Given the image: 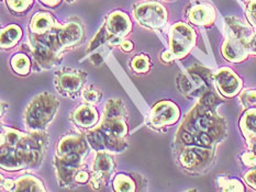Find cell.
<instances>
[{"label": "cell", "instance_id": "6da1fadb", "mask_svg": "<svg viewBox=\"0 0 256 192\" xmlns=\"http://www.w3.org/2000/svg\"><path fill=\"white\" fill-rule=\"evenodd\" d=\"M208 109V107L204 106L192 114L182 133V139L186 144L208 147L214 137L221 134V124L214 118Z\"/></svg>", "mask_w": 256, "mask_h": 192}, {"label": "cell", "instance_id": "7a4b0ae2", "mask_svg": "<svg viewBox=\"0 0 256 192\" xmlns=\"http://www.w3.org/2000/svg\"><path fill=\"white\" fill-rule=\"evenodd\" d=\"M58 102L53 96L42 95L32 101L26 110V123L32 129H41L46 125L56 110Z\"/></svg>", "mask_w": 256, "mask_h": 192}, {"label": "cell", "instance_id": "3957f363", "mask_svg": "<svg viewBox=\"0 0 256 192\" xmlns=\"http://www.w3.org/2000/svg\"><path fill=\"white\" fill-rule=\"evenodd\" d=\"M196 35L194 32L188 25L184 23H177L172 27L170 31V45L172 54L180 57L186 55L194 44Z\"/></svg>", "mask_w": 256, "mask_h": 192}, {"label": "cell", "instance_id": "277c9868", "mask_svg": "<svg viewBox=\"0 0 256 192\" xmlns=\"http://www.w3.org/2000/svg\"><path fill=\"white\" fill-rule=\"evenodd\" d=\"M136 18L143 25L160 27L166 22V11L160 3H144L136 10Z\"/></svg>", "mask_w": 256, "mask_h": 192}, {"label": "cell", "instance_id": "5b68a950", "mask_svg": "<svg viewBox=\"0 0 256 192\" xmlns=\"http://www.w3.org/2000/svg\"><path fill=\"white\" fill-rule=\"evenodd\" d=\"M216 84L218 86L221 93L226 97H233L236 96L241 89L242 82L229 68H222L214 76Z\"/></svg>", "mask_w": 256, "mask_h": 192}, {"label": "cell", "instance_id": "8992f818", "mask_svg": "<svg viewBox=\"0 0 256 192\" xmlns=\"http://www.w3.org/2000/svg\"><path fill=\"white\" fill-rule=\"evenodd\" d=\"M222 53L228 60L238 63L248 57V51L246 42L229 37V40H226L222 46Z\"/></svg>", "mask_w": 256, "mask_h": 192}, {"label": "cell", "instance_id": "52a82bcc", "mask_svg": "<svg viewBox=\"0 0 256 192\" xmlns=\"http://www.w3.org/2000/svg\"><path fill=\"white\" fill-rule=\"evenodd\" d=\"M180 115L177 107L170 102H162L158 106H155L152 120L155 125H164L175 122Z\"/></svg>", "mask_w": 256, "mask_h": 192}, {"label": "cell", "instance_id": "ba28073f", "mask_svg": "<svg viewBox=\"0 0 256 192\" xmlns=\"http://www.w3.org/2000/svg\"><path fill=\"white\" fill-rule=\"evenodd\" d=\"M214 10L209 4H198L189 12V20L197 25H209L214 20Z\"/></svg>", "mask_w": 256, "mask_h": 192}, {"label": "cell", "instance_id": "9c48e42d", "mask_svg": "<svg viewBox=\"0 0 256 192\" xmlns=\"http://www.w3.org/2000/svg\"><path fill=\"white\" fill-rule=\"evenodd\" d=\"M226 23L228 33H229V37L231 38H236V40L248 43L250 38L253 36L251 29L238 19L226 18Z\"/></svg>", "mask_w": 256, "mask_h": 192}, {"label": "cell", "instance_id": "30bf717a", "mask_svg": "<svg viewBox=\"0 0 256 192\" xmlns=\"http://www.w3.org/2000/svg\"><path fill=\"white\" fill-rule=\"evenodd\" d=\"M209 158V151L202 150V148L194 147L186 150L182 154L180 162L184 166L187 168H194L202 165Z\"/></svg>", "mask_w": 256, "mask_h": 192}, {"label": "cell", "instance_id": "8fae6325", "mask_svg": "<svg viewBox=\"0 0 256 192\" xmlns=\"http://www.w3.org/2000/svg\"><path fill=\"white\" fill-rule=\"evenodd\" d=\"M108 30L116 35H124L131 29V23L128 15L120 11L114 12L108 19Z\"/></svg>", "mask_w": 256, "mask_h": 192}, {"label": "cell", "instance_id": "7c38bea8", "mask_svg": "<svg viewBox=\"0 0 256 192\" xmlns=\"http://www.w3.org/2000/svg\"><path fill=\"white\" fill-rule=\"evenodd\" d=\"M58 42L63 45H72L82 36V29L77 23H68L58 31Z\"/></svg>", "mask_w": 256, "mask_h": 192}, {"label": "cell", "instance_id": "4fadbf2b", "mask_svg": "<svg viewBox=\"0 0 256 192\" xmlns=\"http://www.w3.org/2000/svg\"><path fill=\"white\" fill-rule=\"evenodd\" d=\"M241 128L250 141L256 142V109H251L243 115Z\"/></svg>", "mask_w": 256, "mask_h": 192}, {"label": "cell", "instance_id": "5bb4252c", "mask_svg": "<svg viewBox=\"0 0 256 192\" xmlns=\"http://www.w3.org/2000/svg\"><path fill=\"white\" fill-rule=\"evenodd\" d=\"M82 82L80 73H66L60 77V86L65 91H76L80 89Z\"/></svg>", "mask_w": 256, "mask_h": 192}, {"label": "cell", "instance_id": "9a60e30c", "mask_svg": "<svg viewBox=\"0 0 256 192\" xmlns=\"http://www.w3.org/2000/svg\"><path fill=\"white\" fill-rule=\"evenodd\" d=\"M53 23L52 15L46 12H38L32 20V30L34 32H46L51 29Z\"/></svg>", "mask_w": 256, "mask_h": 192}, {"label": "cell", "instance_id": "2e32d148", "mask_svg": "<svg viewBox=\"0 0 256 192\" xmlns=\"http://www.w3.org/2000/svg\"><path fill=\"white\" fill-rule=\"evenodd\" d=\"M76 121L82 126H90L97 120V113L94 109L89 107H82L76 111Z\"/></svg>", "mask_w": 256, "mask_h": 192}, {"label": "cell", "instance_id": "e0dca14e", "mask_svg": "<svg viewBox=\"0 0 256 192\" xmlns=\"http://www.w3.org/2000/svg\"><path fill=\"white\" fill-rule=\"evenodd\" d=\"M21 36V30L16 25H10L2 31V45L11 46Z\"/></svg>", "mask_w": 256, "mask_h": 192}, {"label": "cell", "instance_id": "ac0fdd59", "mask_svg": "<svg viewBox=\"0 0 256 192\" xmlns=\"http://www.w3.org/2000/svg\"><path fill=\"white\" fill-rule=\"evenodd\" d=\"M12 66L16 73L20 74H26L29 71V59H28L24 55H18L12 58Z\"/></svg>", "mask_w": 256, "mask_h": 192}, {"label": "cell", "instance_id": "d6986e66", "mask_svg": "<svg viewBox=\"0 0 256 192\" xmlns=\"http://www.w3.org/2000/svg\"><path fill=\"white\" fill-rule=\"evenodd\" d=\"M114 188L118 191H130L133 190V184L126 176H118L114 180Z\"/></svg>", "mask_w": 256, "mask_h": 192}, {"label": "cell", "instance_id": "ffe728a7", "mask_svg": "<svg viewBox=\"0 0 256 192\" xmlns=\"http://www.w3.org/2000/svg\"><path fill=\"white\" fill-rule=\"evenodd\" d=\"M80 144V141H78L75 137H68V140H65L60 144V153L63 154H70L74 153L75 148Z\"/></svg>", "mask_w": 256, "mask_h": 192}, {"label": "cell", "instance_id": "44dd1931", "mask_svg": "<svg viewBox=\"0 0 256 192\" xmlns=\"http://www.w3.org/2000/svg\"><path fill=\"white\" fill-rule=\"evenodd\" d=\"M10 9H12L16 12H21L30 7L33 0H7Z\"/></svg>", "mask_w": 256, "mask_h": 192}, {"label": "cell", "instance_id": "7402d4cb", "mask_svg": "<svg viewBox=\"0 0 256 192\" xmlns=\"http://www.w3.org/2000/svg\"><path fill=\"white\" fill-rule=\"evenodd\" d=\"M221 187L226 191H244V188L240 181L238 180H228V179H222L220 181Z\"/></svg>", "mask_w": 256, "mask_h": 192}, {"label": "cell", "instance_id": "603a6c76", "mask_svg": "<svg viewBox=\"0 0 256 192\" xmlns=\"http://www.w3.org/2000/svg\"><path fill=\"white\" fill-rule=\"evenodd\" d=\"M38 181L34 180V179H30V178H24L19 180L18 183V188H16V190H26V191H38V190H41V188H38V187H34L36 186Z\"/></svg>", "mask_w": 256, "mask_h": 192}, {"label": "cell", "instance_id": "cb8c5ba5", "mask_svg": "<svg viewBox=\"0 0 256 192\" xmlns=\"http://www.w3.org/2000/svg\"><path fill=\"white\" fill-rule=\"evenodd\" d=\"M96 168L99 172H109L111 169V161L110 158L107 157L106 155H100L97 158V162H96Z\"/></svg>", "mask_w": 256, "mask_h": 192}, {"label": "cell", "instance_id": "d4e9b609", "mask_svg": "<svg viewBox=\"0 0 256 192\" xmlns=\"http://www.w3.org/2000/svg\"><path fill=\"white\" fill-rule=\"evenodd\" d=\"M243 104L248 108L256 106V90H248L246 91L241 97Z\"/></svg>", "mask_w": 256, "mask_h": 192}, {"label": "cell", "instance_id": "484cf974", "mask_svg": "<svg viewBox=\"0 0 256 192\" xmlns=\"http://www.w3.org/2000/svg\"><path fill=\"white\" fill-rule=\"evenodd\" d=\"M84 98L85 100L90 103H96L100 99V92L96 89V88H87L84 91Z\"/></svg>", "mask_w": 256, "mask_h": 192}, {"label": "cell", "instance_id": "4316f807", "mask_svg": "<svg viewBox=\"0 0 256 192\" xmlns=\"http://www.w3.org/2000/svg\"><path fill=\"white\" fill-rule=\"evenodd\" d=\"M246 16L254 27H256V0H252L250 1L248 7L246 10Z\"/></svg>", "mask_w": 256, "mask_h": 192}, {"label": "cell", "instance_id": "83f0119b", "mask_svg": "<svg viewBox=\"0 0 256 192\" xmlns=\"http://www.w3.org/2000/svg\"><path fill=\"white\" fill-rule=\"evenodd\" d=\"M132 66L136 70L143 71L148 68V59L146 56H138L134 58V60H133Z\"/></svg>", "mask_w": 256, "mask_h": 192}, {"label": "cell", "instance_id": "f1b7e54d", "mask_svg": "<svg viewBox=\"0 0 256 192\" xmlns=\"http://www.w3.org/2000/svg\"><path fill=\"white\" fill-rule=\"evenodd\" d=\"M104 41H106V33H104V30H100L98 34H97L96 36H94V41H92V44H90V46H89L88 52H92L94 48H96V47H98L99 45H102V44Z\"/></svg>", "mask_w": 256, "mask_h": 192}, {"label": "cell", "instance_id": "f546056e", "mask_svg": "<svg viewBox=\"0 0 256 192\" xmlns=\"http://www.w3.org/2000/svg\"><path fill=\"white\" fill-rule=\"evenodd\" d=\"M243 162L248 167H256V155L254 153H246L244 154L243 157Z\"/></svg>", "mask_w": 256, "mask_h": 192}, {"label": "cell", "instance_id": "4dcf8cb0", "mask_svg": "<svg viewBox=\"0 0 256 192\" xmlns=\"http://www.w3.org/2000/svg\"><path fill=\"white\" fill-rule=\"evenodd\" d=\"M246 181L248 186H251L252 188L256 189V168L250 170L248 173L246 174Z\"/></svg>", "mask_w": 256, "mask_h": 192}, {"label": "cell", "instance_id": "1f68e13d", "mask_svg": "<svg viewBox=\"0 0 256 192\" xmlns=\"http://www.w3.org/2000/svg\"><path fill=\"white\" fill-rule=\"evenodd\" d=\"M246 47H248V54L256 55V36H255V34L248 41Z\"/></svg>", "mask_w": 256, "mask_h": 192}, {"label": "cell", "instance_id": "d6a6232c", "mask_svg": "<svg viewBox=\"0 0 256 192\" xmlns=\"http://www.w3.org/2000/svg\"><path fill=\"white\" fill-rule=\"evenodd\" d=\"M87 179H88V175L84 172H80V173L77 174V176H76V180L78 181V183H82V184L86 183Z\"/></svg>", "mask_w": 256, "mask_h": 192}, {"label": "cell", "instance_id": "836d02e7", "mask_svg": "<svg viewBox=\"0 0 256 192\" xmlns=\"http://www.w3.org/2000/svg\"><path fill=\"white\" fill-rule=\"evenodd\" d=\"M122 48L124 49V51H126V52H129V51H131V49L133 48V46H132V43L131 42H129V41H126V42H124L122 43Z\"/></svg>", "mask_w": 256, "mask_h": 192}, {"label": "cell", "instance_id": "e575fe53", "mask_svg": "<svg viewBox=\"0 0 256 192\" xmlns=\"http://www.w3.org/2000/svg\"><path fill=\"white\" fill-rule=\"evenodd\" d=\"M60 1V0H42L43 3H46V5H51V7H53V5H56Z\"/></svg>", "mask_w": 256, "mask_h": 192}, {"label": "cell", "instance_id": "d590c367", "mask_svg": "<svg viewBox=\"0 0 256 192\" xmlns=\"http://www.w3.org/2000/svg\"><path fill=\"white\" fill-rule=\"evenodd\" d=\"M172 55L170 54V53H164V55H163V59L164 60H168V62H170V60H172Z\"/></svg>", "mask_w": 256, "mask_h": 192}, {"label": "cell", "instance_id": "8d00e7d4", "mask_svg": "<svg viewBox=\"0 0 256 192\" xmlns=\"http://www.w3.org/2000/svg\"><path fill=\"white\" fill-rule=\"evenodd\" d=\"M244 1H246V2H250V1H252V0H244Z\"/></svg>", "mask_w": 256, "mask_h": 192}, {"label": "cell", "instance_id": "74e56055", "mask_svg": "<svg viewBox=\"0 0 256 192\" xmlns=\"http://www.w3.org/2000/svg\"><path fill=\"white\" fill-rule=\"evenodd\" d=\"M254 34H255V36H256V27H255V31H254Z\"/></svg>", "mask_w": 256, "mask_h": 192}, {"label": "cell", "instance_id": "f35d334b", "mask_svg": "<svg viewBox=\"0 0 256 192\" xmlns=\"http://www.w3.org/2000/svg\"><path fill=\"white\" fill-rule=\"evenodd\" d=\"M68 1H73V0H68Z\"/></svg>", "mask_w": 256, "mask_h": 192}, {"label": "cell", "instance_id": "ab89813d", "mask_svg": "<svg viewBox=\"0 0 256 192\" xmlns=\"http://www.w3.org/2000/svg\"><path fill=\"white\" fill-rule=\"evenodd\" d=\"M255 150H256V145H255Z\"/></svg>", "mask_w": 256, "mask_h": 192}]
</instances>
